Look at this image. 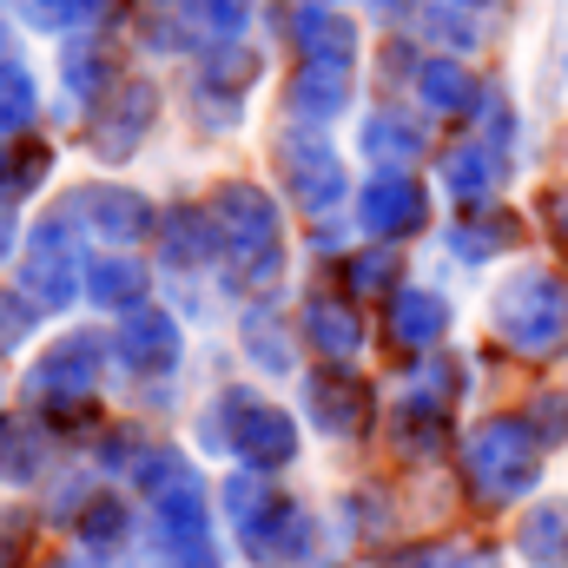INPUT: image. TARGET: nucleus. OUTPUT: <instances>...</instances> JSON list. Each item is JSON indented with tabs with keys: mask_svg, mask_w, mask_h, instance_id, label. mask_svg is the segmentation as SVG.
Masks as SVG:
<instances>
[{
	"mask_svg": "<svg viewBox=\"0 0 568 568\" xmlns=\"http://www.w3.org/2000/svg\"><path fill=\"white\" fill-rule=\"evenodd\" d=\"M397 568H443V556H436V549H424V556H404Z\"/></svg>",
	"mask_w": 568,
	"mask_h": 568,
	"instance_id": "obj_3",
	"label": "nucleus"
},
{
	"mask_svg": "<svg viewBox=\"0 0 568 568\" xmlns=\"http://www.w3.org/2000/svg\"><path fill=\"white\" fill-rule=\"evenodd\" d=\"M529 476H536V449L516 436V429H489L483 443H476V489L483 496H523L529 489Z\"/></svg>",
	"mask_w": 568,
	"mask_h": 568,
	"instance_id": "obj_1",
	"label": "nucleus"
},
{
	"mask_svg": "<svg viewBox=\"0 0 568 568\" xmlns=\"http://www.w3.org/2000/svg\"><path fill=\"white\" fill-rule=\"evenodd\" d=\"M523 556L536 568H562L568 562V503H549L523 523Z\"/></svg>",
	"mask_w": 568,
	"mask_h": 568,
	"instance_id": "obj_2",
	"label": "nucleus"
}]
</instances>
